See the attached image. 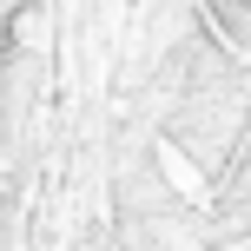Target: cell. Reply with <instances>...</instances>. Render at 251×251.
<instances>
[{
  "mask_svg": "<svg viewBox=\"0 0 251 251\" xmlns=\"http://www.w3.org/2000/svg\"><path fill=\"white\" fill-rule=\"evenodd\" d=\"M245 7H251V0H245Z\"/></svg>",
  "mask_w": 251,
  "mask_h": 251,
  "instance_id": "6da1fadb",
  "label": "cell"
}]
</instances>
